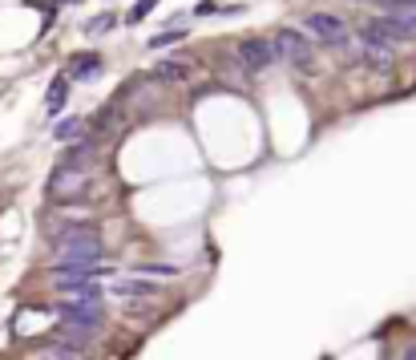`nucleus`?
<instances>
[{
    "instance_id": "obj_1",
    "label": "nucleus",
    "mask_w": 416,
    "mask_h": 360,
    "mask_svg": "<svg viewBox=\"0 0 416 360\" xmlns=\"http://www.w3.org/2000/svg\"><path fill=\"white\" fill-rule=\"evenodd\" d=\"M53 247H57L61 263H97V259H101V239H97L93 227H69V231H61V235L53 239Z\"/></svg>"
},
{
    "instance_id": "obj_2",
    "label": "nucleus",
    "mask_w": 416,
    "mask_h": 360,
    "mask_svg": "<svg viewBox=\"0 0 416 360\" xmlns=\"http://www.w3.org/2000/svg\"><path fill=\"white\" fill-rule=\"evenodd\" d=\"M53 311L69 324V332H73L77 340H85V332H97V328H101V304H97V300H61ZM73 336H69V340H73Z\"/></svg>"
},
{
    "instance_id": "obj_3",
    "label": "nucleus",
    "mask_w": 416,
    "mask_h": 360,
    "mask_svg": "<svg viewBox=\"0 0 416 360\" xmlns=\"http://www.w3.org/2000/svg\"><path fill=\"white\" fill-rule=\"evenodd\" d=\"M307 33L323 37V45H332V49H348V25L336 17V13H307Z\"/></svg>"
},
{
    "instance_id": "obj_4",
    "label": "nucleus",
    "mask_w": 416,
    "mask_h": 360,
    "mask_svg": "<svg viewBox=\"0 0 416 360\" xmlns=\"http://www.w3.org/2000/svg\"><path fill=\"white\" fill-rule=\"evenodd\" d=\"M275 49H279V57L283 61H291V65H311V41H307L299 29H283V33H275Z\"/></svg>"
},
{
    "instance_id": "obj_5",
    "label": "nucleus",
    "mask_w": 416,
    "mask_h": 360,
    "mask_svg": "<svg viewBox=\"0 0 416 360\" xmlns=\"http://www.w3.org/2000/svg\"><path fill=\"white\" fill-rule=\"evenodd\" d=\"M239 61H242V69L259 73V69H267V65L279 61V49H275V41H242L239 45Z\"/></svg>"
},
{
    "instance_id": "obj_6",
    "label": "nucleus",
    "mask_w": 416,
    "mask_h": 360,
    "mask_svg": "<svg viewBox=\"0 0 416 360\" xmlns=\"http://www.w3.org/2000/svg\"><path fill=\"white\" fill-rule=\"evenodd\" d=\"M113 295H126V300H150V295H158L162 288L158 283H150V279H117V283H110Z\"/></svg>"
},
{
    "instance_id": "obj_7",
    "label": "nucleus",
    "mask_w": 416,
    "mask_h": 360,
    "mask_svg": "<svg viewBox=\"0 0 416 360\" xmlns=\"http://www.w3.org/2000/svg\"><path fill=\"white\" fill-rule=\"evenodd\" d=\"M190 73H194V65L182 61V57H166V61L154 65V77H158V82H186Z\"/></svg>"
},
{
    "instance_id": "obj_8",
    "label": "nucleus",
    "mask_w": 416,
    "mask_h": 360,
    "mask_svg": "<svg viewBox=\"0 0 416 360\" xmlns=\"http://www.w3.org/2000/svg\"><path fill=\"white\" fill-rule=\"evenodd\" d=\"M53 288L65 292V295H73V300H97V295H101L97 283H73V279H53Z\"/></svg>"
},
{
    "instance_id": "obj_9",
    "label": "nucleus",
    "mask_w": 416,
    "mask_h": 360,
    "mask_svg": "<svg viewBox=\"0 0 416 360\" xmlns=\"http://www.w3.org/2000/svg\"><path fill=\"white\" fill-rule=\"evenodd\" d=\"M65 94H69V77H57V82L48 85V94H45V114H48V117H57V114H61Z\"/></svg>"
},
{
    "instance_id": "obj_10",
    "label": "nucleus",
    "mask_w": 416,
    "mask_h": 360,
    "mask_svg": "<svg viewBox=\"0 0 416 360\" xmlns=\"http://www.w3.org/2000/svg\"><path fill=\"white\" fill-rule=\"evenodd\" d=\"M97 73H101V61H97L93 53H85V57L73 61V77H77V82H93Z\"/></svg>"
},
{
    "instance_id": "obj_11",
    "label": "nucleus",
    "mask_w": 416,
    "mask_h": 360,
    "mask_svg": "<svg viewBox=\"0 0 416 360\" xmlns=\"http://www.w3.org/2000/svg\"><path fill=\"white\" fill-rule=\"evenodd\" d=\"M138 271H145V276H158V279L178 276V267H174V263H145V267H138Z\"/></svg>"
},
{
    "instance_id": "obj_12",
    "label": "nucleus",
    "mask_w": 416,
    "mask_h": 360,
    "mask_svg": "<svg viewBox=\"0 0 416 360\" xmlns=\"http://www.w3.org/2000/svg\"><path fill=\"white\" fill-rule=\"evenodd\" d=\"M150 8H154V0H138V4H134V8L126 13V20H129V25H138V20L150 17Z\"/></svg>"
},
{
    "instance_id": "obj_13",
    "label": "nucleus",
    "mask_w": 416,
    "mask_h": 360,
    "mask_svg": "<svg viewBox=\"0 0 416 360\" xmlns=\"http://www.w3.org/2000/svg\"><path fill=\"white\" fill-rule=\"evenodd\" d=\"M81 126H85L81 117H65L61 126H57V138H77V134H81Z\"/></svg>"
},
{
    "instance_id": "obj_14",
    "label": "nucleus",
    "mask_w": 416,
    "mask_h": 360,
    "mask_svg": "<svg viewBox=\"0 0 416 360\" xmlns=\"http://www.w3.org/2000/svg\"><path fill=\"white\" fill-rule=\"evenodd\" d=\"M178 37H182V29H166V33H158L150 41V49H166V45H174Z\"/></svg>"
},
{
    "instance_id": "obj_15",
    "label": "nucleus",
    "mask_w": 416,
    "mask_h": 360,
    "mask_svg": "<svg viewBox=\"0 0 416 360\" xmlns=\"http://www.w3.org/2000/svg\"><path fill=\"white\" fill-rule=\"evenodd\" d=\"M190 13H194V17H214V13H223V4H214V0H198Z\"/></svg>"
},
{
    "instance_id": "obj_16",
    "label": "nucleus",
    "mask_w": 416,
    "mask_h": 360,
    "mask_svg": "<svg viewBox=\"0 0 416 360\" xmlns=\"http://www.w3.org/2000/svg\"><path fill=\"white\" fill-rule=\"evenodd\" d=\"M105 29H113V17H97V20H89V33H105Z\"/></svg>"
}]
</instances>
